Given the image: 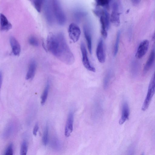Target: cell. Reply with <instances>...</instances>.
<instances>
[{
  "label": "cell",
  "mask_w": 155,
  "mask_h": 155,
  "mask_svg": "<svg viewBox=\"0 0 155 155\" xmlns=\"http://www.w3.org/2000/svg\"><path fill=\"white\" fill-rule=\"evenodd\" d=\"M46 47L47 50L64 63L71 65L74 63V57L62 32L49 33L47 37Z\"/></svg>",
  "instance_id": "6da1fadb"
},
{
  "label": "cell",
  "mask_w": 155,
  "mask_h": 155,
  "mask_svg": "<svg viewBox=\"0 0 155 155\" xmlns=\"http://www.w3.org/2000/svg\"><path fill=\"white\" fill-rule=\"evenodd\" d=\"M94 13L99 17L101 25V33L103 37L106 38L107 37V30L109 27V15L104 9L97 8L94 11Z\"/></svg>",
  "instance_id": "7a4b0ae2"
},
{
  "label": "cell",
  "mask_w": 155,
  "mask_h": 155,
  "mask_svg": "<svg viewBox=\"0 0 155 155\" xmlns=\"http://www.w3.org/2000/svg\"><path fill=\"white\" fill-rule=\"evenodd\" d=\"M155 93V71L150 81L147 94L142 106L141 110L142 111H145L148 108Z\"/></svg>",
  "instance_id": "3957f363"
},
{
  "label": "cell",
  "mask_w": 155,
  "mask_h": 155,
  "mask_svg": "<svg viewBox=\"0 0 155 155\" xmlns=\"http://www.w3.org/2000/svg\"><path fill=\"white\" fill-rule=\"evenodd\" d=\"M53 11L58 24L62 25L65 23L66 17L59 1L57 0L52 1V3Z\"/></svg>",
  "instance_id": "277c9868"
},
{
  "label": "cell",
  "mask_w": 155,
  "mask_h": 155,
  "mask_svg": "<svg viewBox=\"0 0 155 155\" xmlns=\"http://www.w3.org/2000/svg\"><path fill=\"white\" fill-rule=\"evenodd\" d=\"M112 11L110 21L114 25L118 26L120 24L119 4L117 1H113L111 3Z\"/></svg>",
  "instance_id": "5b68a950"
},
{
  "label": "cell",
  "mask_w": 155,
  "mask_h": 155,
  "mask_svg": "<svg viewBox=\"0 0 155 155\" xmlns=\"http://www.w3.org/2000/svg\"><path fill=\"white\" fill-rule=\"evenodd\" d=\"M80 49L82 56V62L84 67L88 70L93 72L96 71L95 68L91 64L88 57L87 52L84 43L82 42L80 45Z\"/></svg>",
  "instance_id": "8992f818"
},
{
  "label": "cell",
  "mask_w": 155,
  "mask_h": 155,
  "mask_svg": "<svg viewBox=\"0 0 155 155\" xmlns=\"http://www.w3.org/2000/svg\"><path fill=\"white\" fill-rule=\"evenodd\" d=\"M68 33L70 38L74 42H75L79 40L81 31L80 28L77 25L71 23L69 26Z\"/></svg>",
  "instance_id": "52a82bcc"
},
{
  "label": "cell",
  "mask_w": 155,
  "mask_h": 155,
  "mask_svg": "<svg viewBox=\"0 0 155 155\" xmlns=\"http://www.w3.org/2000/svg\"><path fill=\"white\" fill-rule=\"evenodd\" d=\"M43 4L45 17L48 23L51 25L53 22L52 5V6L51 5V4L49 0L44 1Z\"/></svg>",
  "instance_id": "ba28073f"
},
{
  "label": "cell",
  "mask_w": 155,
  "mask_h": 155,
  "mask_svg": "<svg viewBox=\"0 0 155 155\" xmlns=\"http://www.w3.org/2000/svg\"><path fill=\"white\" fill-rule=\"evenodd\" d=\"M74 119V113L71 111L68 115L65 128L64 135L66 137H69L73 131Z\"/></svg>",
  "instance_id": "9c48e42d"
},
{
  "label": "cell",
  "mask_w": 155,
  "mask_h": 155,
  "mask_svg": "<svg viewBox=\"0 0 155 155\" xmlns=\"http://www.w3.org/2000/svg\"><path fill=\"white\" fill-rule=\"evenodd\" d=\"M96 54L97 58L100 63H104L105 60L104 44L102 39H100L97 46Z\"/></svg>",
  "instance_id": "30bf717a"
},
{
  "label": "cell",
  "mask_w": 155,
  "mask_h": 155,
  "mask_svg": "<svg viewBox=\"0 0 155 155\" xmlns=\"http://www.w3.org/2000/svg\"><path fill=\"white\" fill-rule=\"evenodd\" d=\"M149 42L147 40H144L139 44L136 54V57L139 59L142 58L148 49Z\"/></svg>",
  "instance_id": "8fae6325"
},
{
  "label": "cell",
  "mask_w": 155,
  "mask_h": 155,
  "mask_svg": "<svg viewBox=\"0 0 155 155\" xmlns=\"http://www.w3.org/2000/svg\"><path fill=\"white\" fill-rule=\"evenodd\" d=\"M130 113V108L127 102L124 101L122 104L121 117L119 122L120 125L123 124L129 119Z\"/></svg>",
  "instance_id": "7c38bea8"
},
{
  "label": "cell",
  "mask_w": 155,
  "mask_h": 155,
  "mask_svg": "<svg viewBox=\"0 0 155 155\" xmlns=\"http://www.w3.org/2000/svg\"><path fill=\"white\" fill-rule=\"evenodd\" d=\"M155 60V47L151 50L148 58L145 64L143 69V73L145 74L149 70L153 65Z\"/></svg>",
  "instance_id": "4fadbf2b"
},
{
  "label": "cell",
  "mask_w": 155,
  "mask_h": 155,
  "mask_svg": "<svg viewBox=\"0 0 155 155\" xmlns=\"http://www.w3.org/2000/svg\"><path fill=\"white\" fill-rule=\"evenodd\" d=\"M9 41L13 54L16 56H19L21 51V48L17 40L15 37L12 36L10 38Z\"/></svg>",
  "instance_id": "5bb4252c"
},
{
  "label": "cell",
  "mask_w": 155,
  "mask_h": 155,
  "mask_svg": "<svg viewBox=\"0 0 155 155\" xmlns=\"http://www.w3.org/2000/svg\"><path fill=\"white\" fill-rule=\"evenodd\" d=\"M37 64L34 60H32L30 63L28 71L26 73L25 79L26 80H31L34 78L36 69Z\"/></svg>",
  "instance_id": "9a60e30c"
},
{
  "label": "cell",
  "mask_w": 155,
  "mask_h": 155,
  "mask_svg": "<svg viewBox=\"0 0 155 155\" xmlns=\"http://www.w3.org/2000/svg\"><path fill=\"white\" fill-rule=\"evenodd\" d=\"M0 30L1 31H8L12 28V24L4 14H0Z\"/></svg>",
  "instance_id": "2e32d148"
},
{
  "label": "cell",
  "mask_w": 155,
  "mask_h": 155,
  "mask_svg": "<svg viewBox=\"0 0 155 155\" xmlns=\"http://www.w3.org/2000/svg\"><path fill=\"white\" fill-rule=\"evenodd\" d=\"M83 31L89 52L91 54L92 51V38L91 32L88 26L86 25L84 26Z\"/></svg>",
  "instance_id": "e0dca14e"
},
{
  "label": "cell",
  "mask_w": 155,
  "mask_h": 155,
  "mask_svg": "<svg viewBox=\"0 0 155 155\" xmlns=\"http://www.w3.org/2000/svg\"><path fill=\"white\" fill-rule=\"evenodd\" d=\"M15 129L14 124L12 123H9L5 127L2 133L3 137L5 138L9 137L14 134Z\"/></svg>",
  "instance_id": "ac0fdd59"
},
{
  "label": "cell",
  "mask_w": 155,
  "mask_h": 155,
  "mask_svg": "<svg viewBox=\"0 0 155 155\" xmlns=\"http://www.w3.org/2000/svg\"><path fill=\"white\" fill-rule=\"evenodd\" d=\"M49 88V81L48 79L41 97V103L42 105H44L45 104L47 100Z\"/></svg>",
  "instance_id": "d6986e66"
},
{
  "label": "cell",
  "mask_w": 155,
  "mask_h": 155,
  "mask_svg": "<svg viewBox=\"0 0 155 155\" xmlns=\"http://www.w3.org/2000/svg\"><path fill=\"white\" fill-rule=\"evenodd\" d=\"M49 135V127L48 124L46 123L45 127L42 137V142L43 145L46 146L48 143Z\"/></svg>",
  "instance_id": "ffe728a7"
},
{
  "label": "cell",
  "mask_w": 155,
  "mask_h": 155,
  "mask_svg": "<svg viewBox=\"0 0 155 155\" xmlns=\"http://www.w3.org/2000/svg\"><path fill=\"white\" fill-rule=\"evenodd\" d=\"M51 144L53 149L58 151L60 149L61 146L60 143L57 137H54L52 138Z\"/></svg>",
  "instance_id": "44dd1931"
},
{
  "label": "cell",
  "mask_w": 155,
  "mask_h": 155,
  "mask_svg": "<svg viewBox=\"0 0 155 155\" xmlns=\"http://www.w3.org/2000/svg\"><path fill=\"white\" fill-rule=\"evenodd\" d=\"M112 76V73L111 71H108L106 73L104 80L103 86L104 89H106L107 88Z\"/></svg>",
  "instance_id": "7402d4cb"
},
{
  "label": "cell",
  "mask_w": 155,
  "mask_h": 155,
  "mask_svg": "<svg viewBox=\"0 0 155 155\" xmlns=\"http://www.w3.org/2000/svg\"><path fill=\"white\" fill-rule=\"evenodd\" d=\"M120 35V31H119L117 33L115 42L114 47L113 54L114 56L116 55L118 51Z\"/></svg>",
  "instance_id": "603a6c76"
},
{
  "label": "cell",
  "mask_w": 155,
  "mask_h": 155,
  "mask_svg": "<svg viewBox=\"0 0 155 155\" xmlns=\"http://www.w3.org/2000/svg\"><path fill=\"white\" fill-rule=\"evenodd\" d=\"M28 150V145L25 140L23 141L21 143L20 154V155H27Z\"/></svg>",
  "instance_id": "cb8c5ba5"
},
{
  "label": "cell",
  "mask_w": 155,
  "mask_h": 155,
  "mask_svg": "<svg viewBox=\"0 0 155 155\" xmlns=\"http://www.w3.org/2000/svg\"><path fill=\"white\" fill-rule=\"evenodd\" d=\"M43 2L44 1L42 0H34L31 1L32 4L38 12H41Z\"/></svg>",
  "instance_id": "d4e9b609"
},
{
  "label": "cell",
  "mask_w": 155,
  "mask_h": 155,
  "mask_svg": "<svg viewBox=\"0 0 155 155\" xmlns=\"http://www.w3.org/2000/svg\"><path fill=\"white\" fill-rule=\"evenodd\" d=\"M111 1L108 0H99L96 1V4L97 6H101L108 8L109 7Z\"/></svg>",
  "instance_id": "484cf974"
},
{
  "label": "cell",
  "mask_w": 155,
  "mask_h": 155,
  "mask_svg": "<svg viewBox=\"0 0 155 155\" xmlns=\"http://www.w3.org/2000/svg\"><path fill=\"white\" fill-rule=\"evenodd\" d=\"M28 41L31 45L34 46H38L39 44L38 39L34 36H31L29 38Z\"/></svg>",
  "instance_id": "4316f807"
},
{
  "label": "cell",
  "mask_w": 155,
  "mask_h": 155,
  "mask_svg": "<svg viewBox=\"0 0 155 155\" xmlns=\"http://www.w3.org/2000/svg\"><path fill=\"white\" fill-rule=\"evenodd\" d=\"M13 145L10 143L6 149L4 155H13Z\"/></svg>",
  "instance_id": "83f0119b"
},
{
  "label": "cell",
  "mask_w": 155,
  "mask_h": 155,
  "mask_svg": "<svg viewBox=\"0 0 155 155\" xmlns=\"http://www.w3.org/2000/svg\"><path fill=\"white\" fill-rule=\"evenodd\" d=\"M86 14V12L81 10H77L75 12L74 15L76 20L79 21L80 19L81 18Z\"/></svg>",
  "instance_id": "f1b7e54d"
},
{
  "label": "cell",
  "mask_w": 155,
  "mask_h": 155,
  "mask_svg": "<svg viewBox=\"0 0 155 155\" xmlns=\"http://www.w3.org/2000/svg\"><path fill=\"white\" fill-rule=\"evenodd\" d=\"M38 129L39 126L38 124L36 123L34 126L33 130V134L34 136H36L37 135Z\"/></svg>",
  "instance_id": "f546056e"
},
{
  "label": "cell",
  "mask_w": 155,
  "mask_h": 155,
  "mask_svg": "<svg viewBox=\"0 0 155 155\" xmlns=\"http://www.w3.org/2000/svg\"><path fill=\"white\" fill-rule=\"evenodd\" d=\"M134 150L133 148H130L129 150L127 155H134Z\"/></svg>",
  "instance_id": "4dcf8cb0"
},
{
  "label": "cell",
  "mask_w": 155,
  "mask_h": 155,
  "mask_svg": "<svg viewBox=\"0 0 155 155\" xmlns=\"http://www.w3.org/2000/svg\"><path fill=\"white\" fill-rule=\"evenodd\" d=\"M132 1L133 5H137L139 4L140 1L138 0H132Z\"/></svg>",
  "instance_id": "1f68e13d"
},
{
  "label": "cell",
  "mask_w": 155,
  "mask_h": 155,
  "mask_svg": "<svg viewBox=\"0 0 155 155\" xmlns=\"http://www.w3.org/2000/svg\"><path fill=\"white\" fill-rule=\"evenodd\" d=\"M152 40L153 42L154 45H155V31L153 35L152 38Z\"/></svg>",
  "instance_id": "d6a6232c"
},
{
  "label": "cell",
  "mask_w": 155,
  "mask_h": 155,
  "mask_svg": "<svg viewBox=\"0 0 155 155\" xmlns=\"http://www.w3.org/2000/svg\"><path fill=\"white\" fill-rule=\"evenodd\" d=\"M2 74L1 71L0 73V86H1L2 84Z\"/></svg>",
  "instance_id": "836d02e7"
},
{
  "label": "cell",
  "mask_w": 155,
  "mask_h": 155,
  "mask_svg": "<svg viewBox=\"0 0 155 155\" xmlns=\"http://www.w3.org/2000/svg\"><path fill=\"white\" fill-rule=\"evenodd\" d=\"M141 155H144L143 153Z\"/></svg>",
  "instance_id": "e575fe53"
}]
</instances>
